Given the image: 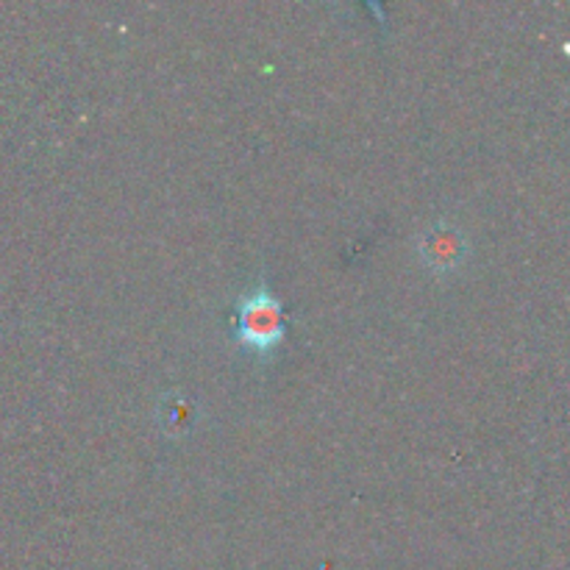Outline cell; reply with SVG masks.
<instances>
[{"mask_svg":"<svg viewBox=\"0 0 570 570\" xmlns=\"http://www.w3.org/2000/svg\"><path fill=\"white\" fill-rule=\"evenodd\" d=\"M287 334V309H284L282 298L265 284L243 298L234 306V340L250 354L267 356L284 343Z\"/></svg>","mask_w":570,"mask_h":570,"instance_id":"1","label":"cell"},{"mask_svg":"<svg viewBox=\"0 0 570 570\" xmlns=\"http://www.w3.org/2000/svg\"><path fill=\"white\" fill-rule=\"evenodd\" d=\"M421 250L434 271H449V267L460 265L462 254H465V243H462L454 228L434 226L423 234Z\"/></svg>","mask_w":570,"mask_h":570,"instance_id":"2","label":"cell"}]
</instances>
